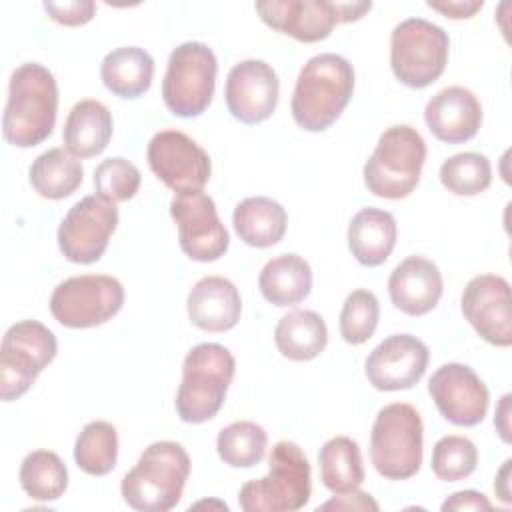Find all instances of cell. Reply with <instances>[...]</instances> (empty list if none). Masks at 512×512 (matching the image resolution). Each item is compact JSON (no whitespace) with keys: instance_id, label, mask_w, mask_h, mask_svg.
<instances>
[{"instance_id":"e0dca14e","label":"cell","mask_w":512,"mask_h":512,"mask_svg":"<svg viewBox=\"0 0 512 512\" xmlns=\"http://www.w3.org/2000/svg\"><path fill=\"white\" fill-rule=\"evenodd\" d=\"M460 308L470 326L494 346L512 344L510 284L498 274L474 276L462 292Z\"/></svg>"},{"instance_id":"f35d334b","label":"cell","mask_w":512,"mask_h":512,"mask_svg":"<svg viewBox=\"0 0 512 512\" xmlns=\"http://www.w3.org/2000/svg\"><path fill=\"white\" fill-rule=\"evenodd\" d=\"M318 510H360V512H376L378 504L368 492H348V494H336L332 500L318 506Z\"/></svg>"},{"instance_id":"836d02e7","label":"cell","mask_w":512,"mask_h":512,"mask_svg":"<svg viewBox=\"0 0 512 512\" xmlns=\"http://www.w3.org/2000/svg\"><path fill=\"white\" fill-rule=\"evenodd\" d=\"M442 186L456 196H476L492 182L490 160L480 152H460L440 166Z\"/></svg>"},{"instance_id":"2e32d148","label":"cell","mask_w":512,"mask_h":512,"mask_svg":"<svg viewBox=\"0 0 512 512\" xmlns=\"http://www.w3.org/2000/svg\"><path fill=\"white\" fill-rule=\"evenodd\" d=\"M428 392L438 412L456 426H476L488 412V388L466 364L448 362L436 368L428 380Z\"/></svg>"},{"instance_id":"52a82bcc","label":"cell","mask_w":512,"mask_h":512,"mask_svg":"<svg viewBox=\"0 0 512 512\" xmlns=\"http://www.w3.org/2000/svg\"><path fill=\"white\" fill-rule=\"evenodd\" d=\"M424 454V424L420 412L406 402L378 410L370 432V460L386 480H408L418 474Z\"/></svg>"},{"instance_id":"8d00e7d4","label":"cell","mask_w":512,"mask_h":512,"mask_svg":"<svg viewBox=\"0 0 512 512\" xmlns=\"http://www.w3.org/2000/svg\"><path fill=\"white\" fill-rule=\"evenodd\" d=\"M140 170L122 156L102 160L94 170L96 192L110 202H126L136 196L140 188Z\"/></svg>"},{"instance_id":"7a4b0ae2","label":"cell","mask_w":512,"mask_h":512,"mask_svg":"<svg viewBox=\"0 0 512 512\" xmlns=\"http://www.w3.org/2000/svg\"><path fill=\"white\" fill-rule=\"evenodd\" d=\"M352 92V64L340 54H316L298 74L290 100L292 118L306 132H322L340 118Z\"/></svg>"},{"instance_id":"cb8c5ba5","label":"cell","mask_w":512,"mask_h":512,"mask_svg":"<svg viewBox=\"0 0 512 512\" xmlns=\"http://www.w3.org/2000/svg\"><path fill=\"white\" fill-rule=\"evenodd\" d=\"M396 220L380 208H362L348 224V248L352 256L368 268L388 260L396 246Z\"/></svg>"},{"instance_id":"30bf717a","label":"cell","mask_w":512,"mask_h":512,"mask_svg":"<svg viewBox=\"0 0 512 512\" xmlns=\"http://www.w3.org/2000/svg\"><path fill=\"white\" fill-rule=\"evenodd\" d=\"M54 332L38 320L12 324L0 346V398L18 400L30 390L38 374L56 358Z\"/></svg>"},{"instance_id":"d590c367","label":"cell","mask_w":512,"mask_h":512,"mask_svg":"<svg viewBox=\"0 0 512 512\" xmlns=\"http://www.w3.org/2000/svg\"><path fill=\"white\" fill-rule=\"evenodd\" d=\"M478 464V448L472 440L458 434L442 436L432 450V472L444 482L468 478Z\"/></svg>"},{"instance_id":"b9f144b4","label":"cell","mask_w":512,"mask_h":512,"mask_svg":"<svg viewBox=\"0 0 512 512\" xmlns=\"http://www.w3.org/2000/svg\"><path fill=\"white\" fill-rule=\"evenodd\" d=\"M510 394H504L498 408H496V418H494V426L502 438V442L510 444Z\"/></svg>"},{"instance_id":"74e56055","label":"cell","mask_w":512,"mask_h":512,"mask_svg":"<svg viewBox=\"0 0 512 512\" xmlns=\"http://www.w3.org/2000/svg\"><path fill=\"white\" fill-rule=\"evenodd\" d=\"M48 16L64 26H82L92 20L96 4L92 0H70V2H44Z\"/></svg>"},{"instance_id":"4fadbf2b","label":"cell","mask_w":512,"mask_h":512,"mask_svg":"<svg viewBox=\"0 0 512 512\" xmlns=\"http://www.w3.org/2000/svg\"><path fill=\"white\" fill-rule=\"evenodd\" d=\"M118 226V208L100 194L78 200L58 226V248L74 264H92L102 258Z\"/></svg>"},{"instance_id":"ffe728a7","label":"cell","mask_w":512,"mask_h":512,"mask_svg":"<svg viewBox=\"0 0 512 512\" xmlns=\"http://www.w3.org/2000/svg\"><path fill=\"white\" fill-rule=\"evenodd\" d=\"M424 122L436 140L462 144L478 134L482 106L472 90L464 86H446L426 102Z\"/></svg>"},{"instance_id":"44dd1931","label":"cell","mask_w":512,"mask_h":512,"mask_svg":"<svg viewBox=\"0 0 512 512\" xmlns=\"http://www.w3.org/2000/svg\"><path fill=\"white\" fill-rule=\"evenodd\" d=\"M442 288L444 282L438 266L424 256L404 258L388 278L392 304L408 316H424L434 310Z\"/></svg>"},{"instance_id":"83f0119b","label":"cell","mask_w":512,"mask_h":512,"mask_svg":"<svg viewBox=\"0 0 512 512\" xmlns=\"http://www.w3.org/2000/svg\"><path fill=\"white\" fill-rule=\"evenodd\" d=\"M274 344L278 352L288 360H314L328 344L326 322L314 310L288 312L276 324Z\"/></svg>"},{"instance_id":"e575fe53","label":"cell","mask_w":512,"mask_h":512,"mask_svg":"<svg viewBox=\"0 0 512 512\" xmlns=\"http://www.w3.org/2000/svg\"><path fill=\"white\" fill-rule=\"evenodd\" d=\"M380 320V304L374 292L358 288L350 292L340 310V336L358 346L372 338Z\"/></svg>"},{"instance_id":"7402d4cb","label":"cell","mask_w":512,"mask_h":512,"mask_svg":"<svg viewBox=\"0 0 512 512\" xmlns=\"http://www.w3.org/2000/svg\"><path fill=\"white\" fill-rule=\"evenodd\" d=\"M186 310L190 322L204 332H228L242 314L238 288L224 276H204L188 292Z\"/></svg>"},{"instance_id":"8992f818","label":"cell","mask_w":512,"mask_h":512,"mask_svg":"<svg viewBox=\"0 0 512 512\" xmlns=\"http://www.w3.org/2000/svg\"><path fill=\"white\" fill-rule=\"evenodd\" d=\"M426 162V142L410 124L386 128L364 164V184L378 196L400 200L414 192Z\"/></svg>"},{"instance_id":"d6a6232c","label":"cell","mask_w":512,"mask_h":512,"mask_svg":"<svg viewBox=\"0 0 512 512\" xmlns=\"http://www.w3.org/2000/svg\"><path fill=\"white\" fill-rule=\"evenodd\" d=\"M268 446L266 430L250 420L232 422L218 432L216 450L224 464L232 468H252L262 462Z\"/></svg>"},{"instance_id":"484cf974","label":"cell","mask_w":512,"mask_h":512,"mask_svg":"<svg viewBox=\"0 0 512 512\" xmlns=\"http://www.w3.org/2000/svg\"><path fill=\"white\" fill-rule=\"evenodd\" d=\"M258 288L274 306H296L312 290L310 264L298 254H280L260 270Z\"/></svg>"},{"instance_id":"ab89813d","label":"cell","mask_w":512,"mask_h":512,"mask_svg":"<svg viewBox=\"0 0 512 512\" xmlns=\"http://www.w3.org/2000/svg\"><path fill=\"white\" fill-rule=\"evenodd\" d=\"M448 510H492V502L478 490H460L442 502V512Z\"/></svg>"},{"instance_id":"d4e9b609","label":"cell","mask_w":512,"mask_h":512,"mask_svg":"<svg viewBox=\"0 0 512 512\" xmlns=\"http://www.w3.org/2000/svg\"><path fill=\"white\" fill-rule=\"evenodd\" d=\"M232 224L242 242L268 248L284 238L288 216L280 202L268 196H250L236 204Z\"/></svg>"},{"instance_id":"9a60e30c","label":"cell","mask_w":512,"mask_h":512,"mask_svg":"<svg viewBox=\"0 0 512 512\" xmlns=\"http://www.w3.org/2000/svg\"><path fill=\"white\" fill-rule=\"evenodd\" d=\"M170 216L178 228V244L190 260L214 262L226 254L230 236L208 194L202 190L176 194Z\"/></svg>"},{"instance_id":"7c38bea8","label":"cell","mask_w":512,"mask_h":512,"mask_svg":"<svg viewBox=\"0 0 512 512\" xmlns=\"http://www.w3.org/2000/svg\"><path fill=\"white\" fill-rule=\"evenodd\" d=\"M124 304V286L106 274H82L60 282L50 296L54 320L66 328H92L114 318Z\"/></svg>"},{"instance_id":"3957f363","label":"cell","mask_w":512,"mask_h":512,"mask_svg":"<svg viewBox=\"0 0 512 512\" xmlns=\"http://www.w3.org/2000/svg\"><path fill=\"white\" fill-rule=\"evenodd\" d=\"M190 476V456L182 444L172 440L152 442L138 462L122 478L124 502L140 512H168L184 492Z\"/></svg>"},{"instance_id":"f546056e","label":"cell","mask_w":512,"mask_h":512,"mask_svg":"<svg viewBox=\"0 0 512 512\" xmlns=\"http://www.w3.org/2000/svg\"><path fill=\"white\" fill-rule=\"evenodd\" d=\"M322 484L332 494H348L364 482L360 446L348 436H334L324 442L318 454Z\"/></svg>"},{"instance_id":"5b68a950","label":"cell","mask_w":512,"mask_h":512,"mask_svg":"<svg viewBox=\"0 0 512 512\" xmlns=\"http://www.w3.org/2000/svg\"><path fill=\"white\" fill-rule=\"evenodd\" d=\"M310 494L312 470L304 450L280 440L270 452L268 474L242 484L238 504L244 512H294L308 504Z\"/></svg>"},{"instance_id":"4dcf8cb0","label":"cell","mask_w":512,"mask_h":512,"mask_svg":"<svg viewBox=\"0 0 512 512\" xmlns=\"http://www.w3.org/2000/svg\"><path fill=\"white\" fill-rule=\"evenodd\" d=\"M20 486L38 502H54L68 488V470L52 450H34L20 464Z\"/></svg>"},{"instance_id":"4316f807","label":"cell","mask_w":512,"mask_h":512,"mask_svg":"<svg viewBox=\"0 0 512 512\" xmlns=\"http://www.w3.org/2000/svg\"><path fill=\"white\" fill-rule=\"evenodd\" d=\"M154 76V60L140 46H122L108 52L100 64L104 86L120 98H138L148 92Z\"/></svg>"},{"instance_id":"9c48e42d","label":"cell","mask_w":512,"mask_h":512,"mask_svg":"<svg viewBox=\"0 0 512 512\" xmlns=\"http://www.w3.org/2000/svg\"><path fill=\"white\" fill-rule=\"evenodd\" d=\"M218 60L204 42H184L170 52L162 80L166 108L180 118L200 116L212 102Z\"/></svg>"},{"instance_id":"1f68e13d","label":"cell","mask_w":512,"mask_h":512,"mask_svg":"<svg viewBox=\"0 0 512 512\" xmlns=\"http://www.w3.org/2000/svg\"><path fill=\"white\" fill-rule=\"evenodd\" d=\"M118 460V432L106 420L88 422L74 444L76 466L90 476H106Z\"/></svg>"},{"instance_id":"277c9868","label":"cell","mask_w":512,"mask_h":512,"mask_svg":"<svg viewBox=\"0 0 512 512\" xmlns=\"http://www.w3.org/2000/svg\"><path fill=\"white\" fill-rule=\"evenodd\" d=\"M236 372L232 352L216 342L196 344L182 362L176 412L186 424H202L222 408Z\"/></svg>"},{"instance_id":"ac0fdd59","label":"cell","mask_w":512,"mask_h":512,"mask_svg":"<svg viewBox=\"0 0 512 512\" xmlns=\"http://www.w3.org/2000/svg\"><path fill=\"white\" fill-rule=\"evenodd\" d=\"M278 94V76L264 60H242L234 64L226 76V106L242 124L268 120L276 110Z\"/></svg>"},{"instance_id":"7bdbcfd3","label":"cell","mask_w":512,"mask_h":512,"mask_svg":"<svg viewBox=\"0 0 512 512\" xmlns=\"http://www.w3.org/2000/svg\"><path fill=\"white\" fill-rule=\"evenodd\" d=\"M510 464L512 460L508 458L502 468L498 470L496 474V480H494V492L496 496L504 502V504H510L512 502V496H510Z\"/></svg>"},{"instance_id":"5bb4252c","label":"cell","mask_w":512,"mask_h":512,"mask_svg":"<svg viewBox=\"0 0 512 512\" xmlns=\"http://www.w3.org/2000/svg\"><path fill=\"white\" fill-rule=\"evenodd\" d=\"M150 170L176 194L198 192L210 180L208 152L180 130L156 132L146 150Z\"/></svg>"},{"instance_id":"ba28073f","label":"cell","mask_w":512,"mask_h":512,"mask_svg":"<svg viewBox=\"0 0 512 512\" xmlns=\"http://www.w3.org/2000/svg\"><path fill=\"white\" fill-rule=\"evenodd\" d=\"M450 40L444 28L424 18H406L390 34V66L408 88L436 82L448 64Z\"/></svg>"},{"instance_id":"6da1fadb","label":"cell","mask_w":512,"mask_h":512,"mask_svg":"<svg viewBox=\"0 0 512 512\" xmlns=\"http://www.w3.org/2000/svg\"><path fill=\"white\" fill-rule=\"evenodd\" d=\"M58 84L54 74L38 64H20L8 84V100L2 116L6 142L16 148H32L44 142L56 124Z\"/></svg>"},{"instance_id":"f1b7e54d","label":"cell","mask_w":512,"mask_h":512,"mask_svg":"<svg viewBox=\"0 0 512 512\" xmlns=\"http://www.w3.org/2000/svg\"><path fill=\"white\" fill-rule=\"evenodd\" d=\"M84 168L78 156L66 148H50L42 152L28 170L34 192L48 200H62L76 192L82 184Z\"/></svg>"},{"instance_id":"8fae6325","label":"cell","mask_w":512,"mask_h":512,"mask_svg":"<svg viewBox=\"0 0 512 512\" xmlns=\"http://www.w3.org/2000/svg\"><path fill=\"white\" fill-rule=\"evenodd\" d=\"M254 8L272 30L310 44L328 38L340 22L360 20L372 8V2L266 0L256 2Z\"/></svg>"},{"instance_id":"d6986e66","label":"cell","mask_w":512,"mask_h":512,"mask_svg":"<svg viewBox=\"0 0 512 512\" xmlns=\"http://www.w3.org/2000/svg\"><path fill=\"white\" fill-rule=\"evenodd\" d=\"M428 346L412 334L384 338L366 358L368 382L382 392L408 390L420 382L428 366Z\"/></svg>"},{"instance_id":"603a6c76","label":"cell","mask_w":512,"mask_h":512,"mask_svg":"<svg viewBox=\"0 0 512 512\" xmlns=\"http://www.w3.org/2000/svg\"><path fill=\"white\" fill-rule=\"evenodd\" d=\"M112 114L94 98L76 102L64 122L62 140L68 152L78 158H92L106 150L112 138Z\"/></svg>"},{"instance_id":"60d3db41","label":"cell","mask_w":512,"mask_h":512,"mask_svg":"<svg viewBox=\"0 0 512 512\" xmlns=\"http://www.w3.org/2000/svg\"><path fill=\"white\" fill-rule=\"evenodd\" d=\"M426 4H428V8L444 14L446 18H452V20L472 18L484 6L482 0H446V2L428 0Z\"/></svg>"}]
</instances>
